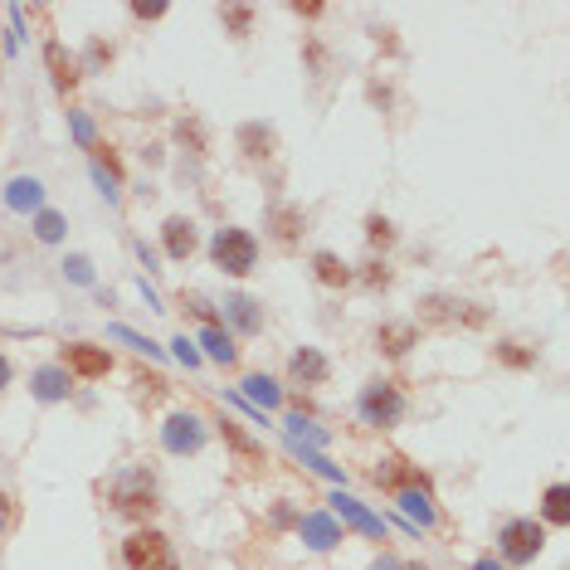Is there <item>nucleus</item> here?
Segmentation results:
<instances>
[{
    "label": "nucleus",
    "mask_w": 570,
    "mask_h": 570,
    "mask_svg": "<svg viewBox=\"0 0 570 570\" xmlns=\"http://www.w3.org/2000/svg\"><path fill=\"white\" fill-rule=\"evenodd\" d=\"M122 566L128 570H180L176 546H171V537L156 527H136L132 537L122 541Z\"/></svg>",
    "instance_id": "obj_1"
},
{
    "label": "nucleus",
    "mask_w": 570,
    "mask_h": 570,
    "mask_svg": "<svg viewBox=\"0 0 570 570\" xmlns=\"http://www.w3.org/2000/svg\"><path fill=\"white\" fill-rule=\"evenodd\" d=\"M210 259H215V268H220V273L244 278V273H254V264H259V239L249 230H234V224H230V230H215Z\"/></svg>",
    "instance_id": "obj_2"
},
{
    "label": "nucleus",
    "mask_w": 570,
    "mask_h": 570,
    "mask_svg": "<svg viewBox=\"0 0 570 570\" xmlns=\"http://www.w3.org/2000/svg\"><path fill=\"white\" fill-rule=\"evenodd\" d=\"M108 503H112V512H118V517H132V522H146L152 517L156 507V483H152V473H128V478H118V483H112V493H108Z\"/></svg>",
    "instance_id": "obj_3"
},
{
    "label": "nucleus",
    "mask_w": 570,
    "mask_h": 570,
    "mask_svg": "<svg viewBox=\"0 0 570 570\" xmlns=\"http://www.w3.org/2000/svg\"><path fill=\"white\" fill-rule=\"evenodd\" d=\"M357 409H361V419H366V425L395 429V425H401V415H405V395H401V385H395V381H371L366 391H361Z\"/></svg>",
    "instance_id": "obj_4"
},
{
    "label": "nucleus",
    "mask_w": 570,
    "mask_h": 570,
    "mask_svg": "<svg viewBox=\"0 0 570 570\" xmlns=\"http://www.w3.org/2000/svg\"><path fill=\"white\" fill-rule=\"evenodd\" d=\"M541 546H546V527H541L537 517H512L507 527L497 531V551H503L512 566L537 561V556H541Z\"/></svg>",
    "instance_id": "obj_5"
},
{
    "label": "nucleus",
    "mask_w": 570,
    "mask_h": 570,
    "mask_svg": "<svg viewBox=\"0 0 570 570\" xmlns=\"http://www.w3.org/2000/svg\"><path fill=\"white\" fill-rule=\"evenodd\" d=\"M64 371L78 375V381H102V375L112 371V357L102 347H88V341H74V347H64Z\"/></svg>",
    "instance_id": "obj_6"
},
{
    "label": "nucleus",
    "mask_w": 570,
    "mask_h": 570,
    "mask_svg": "<svg viewBox=\"0 0 570 570\" xmlns=\"http://www.w3.org/2000/svg\"><path fill=\"white\" fill-rule=\"evenodd\" d=\"M166 449L171 453H200V443H205V429H200V419L190 415V409H176V415L166 419Z\"/></svg>",
    "instance_id": "obj_7"
},
{
    "label": "nucleus",
    "mask_w": 570,
    "mask_h": 570,
    "mask_svg": "<svg viewBox=\"0 0 570 570\" xmlns=\"http://www.w3.org/2000/svg\"><path fill=\"white\" fill-rule=\"evenodd\" d=\"M375 483H381L385 493H395V497L409 493V487H425V493H429V478L419 473L415 463H405V459H385L381 469H375Z\"/></svg>",
    "instance_id": "obj_8"
},
{
    "label": "nucleus",
    "mask_w": 570,
    "mask_h": 570,
    "mask_svg": "<svg viewBox=\"0 0 570 570\" xmlns=\"http://www.w3.org/2000/svg\"><path fill=\"white\" fill-rule=\"evenodd\" d=\"M162 244H166V259H176V264H186L190 254H196V224L186 220V215H171V220L162 224Z\"/></svg>",
    "instance_id": "obj_9"
},
{
    "label": "nucleus",
    "mask_w": 570,
    "mask_h": 570,
    "mask_svg": "<svg viewBox=\"0 0 570 570\" xmlns=\"http://www.w3.org/2000/svg\"><path fill=\"white\" fill-rule=\"evenodd\" d=\"M415 341H419L415 322H381V327H375V351H381V357H391V361L409 357V347H415Z\"/></svg>",
    "instance_id": "obj_10"
},
{
    "label": "nucleus",
    "mask_w": 570,
    "mask_h": 570,
    "mask_svg": "<svg viewBox=\"0 0 570 570\" xmlns=\"http://www.w3.org/2000/svg\"><path fill=\"white\" fill-rule=\"evenodd\" d=\"M288 375L298 385H327V375H332V366H327V357L317 347H298L288 361Z\"/></svg>",
    "instance_id": "obj_11"
},
{
    "label": "nucleus",
    "mask_w": 570,
    "mask_h": 570,
    "mask_svg": "<svg viewBox=\"0 0 570 570\" xmlns=\"http://www.w3.org/2000/svg\"><path fill=\"white\" fill-rule=\"evenodd\" d=\"M298 527H303V541L313 546V551H332V546L341 541V527L327 517V512H313V517H303Z\"/></svg>",
    "instance_id": "obj_12"
},
{
    "label": "nucleus",
    "mask_w": 570,
    "mask_h": 570,
    "mask_svg": "<svg viewBox=\"0 0 570 570\" xmlns=\"http://www.w3.org/2000/svg\"><path fill=\"white\" fill-rule=\"evenodd\" d=\"M332 503H337V517H347V522H351V527H357V531H366V537H385V522L375 517V512H366V507H361L357 497L337 493Z\"/></svg>",
    "instance_id": "obj_13"
},
{
    "label": "nucleus",
    "mask_w": 570,
    "mask_h": 570,
    "mask_svg": "<svg viewBox=\"0 0 570 570\" xmlns=\"http://www.w3.org/2000/svg\"><path fill=\"white\" fill-rule=\"evenodd\" d=\"M239 146H244L249 162H264V156H273L278 136H273V128H264V122H244V128H239Z\"/></svg>",
    "instance_id": "obj_14"
},
{
    "label": "nucleus",
    "mask_w": 570,
    "mask_h": 570,
    "mask_svg": "<svg viewBox=\"0 0 570 570\" xmlns=\"http://www.w3.org/2000/svg\"><path fill=\"white\" fill-rule=\"evenodd\" d=\"M200 347H205V357H210V361H220V366H234V361H239L234 337L224 332L220 322H215V327H205V332H200Z\"/></svg>",
    "instance_id": "obj_15"
},
{
    "label": "nucleus",
    "mask_w": 570,
    "mask_h": 570,
    "mask_svg": "<svg viewBox=\"0 0 570 570\" xmlns=\"http://www.w3.org/2000/svg\"><path fill=\"white\" fill-rule=\"evenodd\" d=\"M313 278L322 283V288H347V283L357 278V273L341 264L337 254H327V249H322V254H313Z\"/></svg>",
    "instance_id": "obj_16"
},
{
    "label": "nucleus",
    "mask_w": 570,
    "mask_h": 570,
    "mask_svg": "<svg viewBox=\"0 0 570 570\" xmlns=\"http://www.w3.org/2000/svg\"><path fill=\"white\" fill-rule=\"evenodd\" d=\"M220 439L230 443V449L239 453V459H264V443H259L254 435H244V425H239V419H220Z\"/></svg>",
    "instance_id": "obj_17"
},
{
    "label": "nucleus",
    "mask_w": 570,
    "mask_h": 570,
    "mask_svg": "<svg viewBox=\"0 0 570 570\" xmlns=\"http://www.w3.org/2000/svg\"><path fill=\"white\" fill-rule=\"evenodd\" d=\"M224 317H230V322H234L244 337H254L259 327H264V313H259L254 298H230V303H224Z\"/></svg>",
    "instance_id": "obj_18"
},
{
    "label": "nucleus",
    "mask_w": 570,
    "mask_h": 570,
    "mask_svg": "<svg viewBox=\"0 0 570 570\" xmlns=\"http://www.w3.org/2000/svg\"><path fill=\"white\" fill-rule=\"evenodd\" d=\"M244 401L259 405V409H278L283 405V391H278V381H273V375H249V381H244Z\"/></svg>",
    "instance_id": "obj_19"
},
{
    "label": "nucleus",
    "mask_w": 570,
    "mask_h": 570,
    "mask_svg": "<svg viewBox=\"0 0 570 570\" xmlns=\"http://www.w3.org/2000/svg\"><path fill=\"white\" fill-rule=\"evenodd\" d=\"M6 200H10V210H20V215H25V210H40V205H44V186H40L34 176H30V180L20 176V180H10Z\"/></svg>",
    "instance_id": "obj_20"
},
{
    "label": "nucleus",
    "mask_w": 570,
    "mask_h": 570,
    "mask_svg": "<svg viewBox=\"0 0 570 570\" xmlns=\"http://www.w3.org/2000/svg\"><path fill=\"white\" fill-rule=\"evenodd\" d=\"M34 395H40V401H64V395H68V371L64 366L34 371Z\"/></svg>",
    "instance_id": "obj_21"
},
{
    "label": "nucleus",
    "mask_w": 570,
    "mask_h": 570,
    "mask_svg": "<svg viewBox=\"0 0 570 570\" xmlns=\"http://www.w3.org/2000/svg\"><path fill=\"white\" fill-rule=\"evenodd\" d=\"M44 59H50V68H54V88H59V94H68V88L78 84V68L64 59V44H44Z\"/></svg>",
    "instance_id": "obj_22"
},
{
    "label": "nucleus",
    "mask_w": 570,
    "mask_h": 570,
    "mask_svg": "<svg viewBox=\"0 0 570 570\" xmlns=\"http://www.w3.org/2000/svg\"><path fill=\"white\" fill-rule=\"evenodd\" d=\"M541 503H546V522L566 527V522H570V487H566V483H551V487H546Z\"/></svg>",
    "instance_id": "obj_23"
},
{
    "label": "nucleus",
    "mask_w": 570,
    "mask_h": 570,
    "mask_svg": "<svg viewBox=\"0 0 570 570\" xmlns=\"http://www.w3.org/2000/svg\"><path fill=\"white\" fill-rule=\"evenodd\" d=\"M503 366H512V371H527V366H537V351H527L522 341H497V351H493Z\"/></svg>",
    "instance_id": "obj_24"
},
{
    "label": "nucleus",
    "mask_w": 570,
    "mask_h": 570,
    "mask_svg": "<svg viewBox=\"0 0 570 570\" xmlns=\"http://www.w3.org/2000/svg\"><path fill=\"white\" fill-rule=\"evenodd\" d=\"M401 507L419 522V527H435V507H429V493H425V487H409V493H401Z\"/></svg>",
    "instance_id": "obj_25"
},
{
    "label": "nucleus",
    "mask_w": 570,
    "mask_h": 570,
    "mask_svg": "<svg viewBox=\"0 0 570 570\" xmlns=\"http://www.w3.org/2000/svg\"><path fill=\"white\" fill-rule=\"evenodd\" d=\"M273 230H278L283 244H298V230H303V210H293V205H278L273 210Z\"/></svg>",
    "instance_id": "obj_26"
},
{
    "label": "nucleus",
    "mask_w": 570,
    "mask_h": 570,
    "mask_svg": "<svg viewBox=\"0 0 570 570\" xmlns=\"http://www.w3.org/2000/svg\"><path fill=\"white\" fill-rule=\"evenodd\" d=\"M220 25L230 30L234 40H244L249 25H254V10H249V6H224V10H220Z\"/></svg>",
    "instance_id": "obj_27"
},
{
    "label": "nucleus",
    "mask_w": 570,
    "mask_h": 570,
    "mask_svg": "<svg viewBox=\"0 0 570 570\" xmlns=\"http://www.w3.org/2000/svg\"><path fill=\"white\" fill-rule=\"evenodd\" d=\"M366 239H371V249H391L395 244V224L385 220V215H366Z\"/></svg>",
    "instance_id": "obj_28"
},
{
    "label": "nucleus",
    "mask_w": 570,
    "mask_h": 570,
    "mask_svg": "<svg viewBox=\"0 0 570 570\" xmlns=\"http://www.w3.org/2000/svg\"><path fill=\"white\" fill-rule=\"evenodd\" d=\"M34 234H40L44 244H54V239L64 234V220H59L54 210H40V215H34Z\"/></svg>",
    "instance_id": "obj_29"
},
{
    "label": "nucleus",
    "mask_w": 570,
    "mask_h": 570,
    "mask_svg": "<svg viewBox=\"0 0 570 570\" xmlns=\"http://www.w3.org/2000/svg\"><path fill=\"white\" fill-rule=\"evenodd\" d=\"M361 278H366V288H391V268L375 264V259L366 264V273H361Z\"/></svg>",
    "instance_id": "obj_30"
},
{
    "label": "nucleus",
    "mask_w": 570,
    "mask_h": 570,
    "mask_svg": "<svg viewBox=\"0 0 570 570\" xmlns=\"http://www.w3.org/2000/svg\"><path fill=\"white\" fill-rule=\"evenodd\" d=\"M112 337H118V341H128V347H136V351H152V357H162V351H156L146 337H136L132 327H112Z\"/></svg>",
    "instance_id": "obj_31"
},
{
    "label": "nucleus",
    "mask_w": 570,
    "mask_h": 570,
    "mask_svg": "<svg viewBox=\"0 0 570 570\" xmlns=\"http://www.w3.org/2000/svg\"><path fill=\"white\" fill-rule=\"evenodd\" d=\"M10 522H15V503H10V493L0 487V537L10 531Z\"/></svg>",
    "instance_id": "obj_32"
},
{
    "label": "nucleus",
    "mask_w": 570,
    "mask_h": 570,
    "mask_svg": "<svg viewBox=\"0 0 570 570\" xmlns=\"http://www.w3.org/2000/svg\"><path fill=\"white\" fill-rule=\"evenodd\" d=\"M176 357H180V361H186V366H200V351H196V347H190V341H186V337H180V341H176Z\"/></svg>",
    "instance_id": "obj_33"
},
{
    "label": "nucleus",
    "mask_w": 570,
    "mask_h": 570,
    "mask_svg": "<svg viewBox=\"0 0 570 570\" xmlns=\"http://www.w3.org/2000/svg\"><path fill=\"white\" fill-rule=\"evenodd\" d=\"M293 15H298V20H317V15H322V6H317V0H298Z\"/></svg>",
    "instance_id": "obj_34"
},
{
    "label": "nucleus",
    "mask_w": 570,
    "mask_h": 570,
    "mask_svg": "<svg viewBox=\"0 0 570 570\" xmlns=\"http://www.w3.org/2000/svg\"><path fill=\"white\" fill-rule=\"evenodd\" d=\"M132 15H136V20H162L166 6H132Z\"/></svg>",
    "instance_id": "obj_35"
},
{
    "label": "nucleus",
    "mask_w": 570,
    "mask_h": 570,
    "mask_svg": "<svg viewBox=\"0 0 570 570\" xmlns=\"http://www.w3.org/2000/svg\"><path fill=\"white\" fill-rule=\"evenodd\" d=\"M6 385H10V361L0 357V391H6Z\"/></svg>",
    "instance_id": "obj_36"
},
{
    "label": "nucleus",
    "mask_w": 570,
    "mask_h": 570,
    "mask_svg": "<svg viewBox=\"0 0 570 570\" xmlns=\"http://www.w3.org/2000/svg\"><path fill=\"white\" fill-rule=\"evenodd\" d=\"M371 570H405V566H401V561H375Z\"/></svg>",
    "instance_id": "obj_37"
},
{
    "label": "nucleus",
    "mask_w": 570,
    "mask_h": 570,
    "mask_svg": "<svg viewBox=\"0 0 570 570\" xmlns=\"http://www.w3.org/2000/svg\"><path fill=\"white\" fill-rule=\"evenodd\" d=\"M478 570H507V566H497V561H478Z\"/></svg>",
    "instance_id": "obj_38"
}]
</instances>
